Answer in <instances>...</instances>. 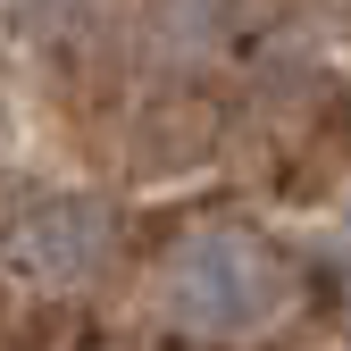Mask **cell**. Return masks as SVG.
Wrapping results in <instances>:
<instances>
[{
  "instance_id": "cell-1",
  "label": "cell",
  "mask_w": 351,
  "mask_h": 351,
  "mask_svg": "<svg viewBox=\"0 0 351 351\" xmlns=\"http://www.w3.org/2000/svg\"><path fill=\"white\" fill-rule=\"evenodd\" d=\"M285 301H293V259L268 234L209 226L193 243H176L167 259V310L201 335H259L285 318Z\"/></svg>"
},
{
  "instance_id": "cell-3",
  "label": "cell",
  "mask_w": 351,
  "mask_h": 351,
  "mask_svg": "<svg viewBox=\"0 0 351 351\" xmlns=\"http://www.w3.org/2000/svg\"><path fill=\"white\" fill-rule=\"evenodd\" d=\"M0 9H9V25L17 34H34V42H51L75 9H84V0H0Z\"/></svg>"
},
{
  "instance_id": "cell-2",
  "label": "cell",
  "mask_w": 351,
  "mask_h": 351,
  "mask_svg": "<svg viewBox=\"0 0 351 351\" xmlns=\"http://www.w3.org/2000/svg\"><path fill=\"white\" fill-rule=\"evenodd\" d=\"M109 243H117V217H109V201H93V193H67V201L34 209L25 226H17V259H25L34 276H51V285L93 276L101 259H109Z\"/></svg>"
}]
</instances>
